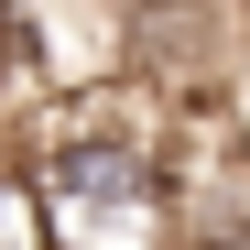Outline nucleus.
I'll use <instances>...</instances> for the list:
<instances>
[{
	"mask_svg": "<svg viewBox=\"0 0 250 250\" xmlns=\"http://www.w3.org/2000/svg\"><path fill=\"white\" fill-rule=\"evenodd\" d=\"M0 250H44V218H33V185L11 152H0Z\"/></svg>",
	"mask_w": 250,
	"mask_h": 250,
	"instance_id": "1",
	"label": "nucleus"
}]
</instances>
